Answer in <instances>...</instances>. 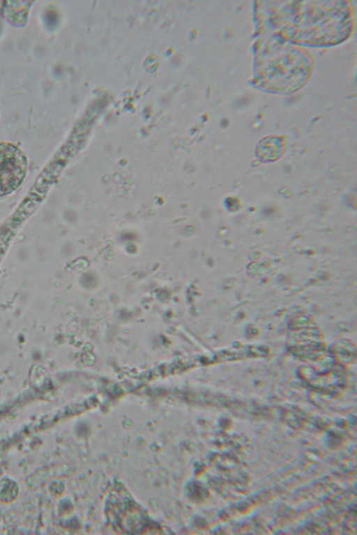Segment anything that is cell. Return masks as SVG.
Listing matches in <instances>:
<instances>
[{
  "instance_id": "cell-1",
  "label": "cell",
  "mask_w": 357,
  "mask_h": 535,
  "mask_svg": "<svg viewBox=\"0 0 357 535\" xmlns=\"http://www.w3.org/2000/svg\"><path fill=\"white\" fill-rule=\"evenodd\" d=\"M27 158L15 144L0 141V197L12 194L24 182Z\"/></svg>"
}]
</instances>
